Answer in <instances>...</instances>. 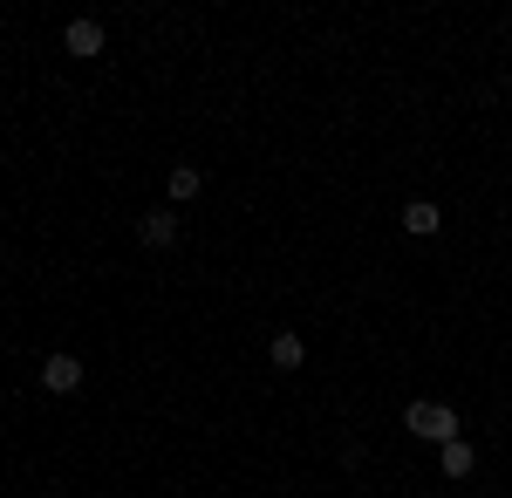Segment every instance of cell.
<instances>
[{"label": "cell", "mask_w": 512, "mask_h": 498, "mask_svg": "<svg viewBox=\"0 0 512 498\" xmlns=\"http://www.w3.org/2000/svg\"><path fill=\"white\" fill-rule=\"evenodd\" d=\"M403 423H410L417 437H431V444H451V437H465V430H458V410H451V403H437V396H417V403L403 410Z\"/></svg>", "instance_id": "cell-1"}, {"label": "cell", "mask_w": 512, "mask_h": 498, "mask_svg": "<svg viewBox=\"0 0 512 498\" xmlns=\"http://www.w3.org/2000/svg\"><path fill=\"white\" fill-rule=\"evenodd\" d=\"M41 389H48V396H76V389H82V362L69 355V348L41 355Z\"/></svg>", "instance_id": "cell-2"}, {"label": "cell", "mask_w": 512, "mask_h": 498, "mask_svg": "<svg viewBox=\"0 0 512 498\" xmlns=\"http://www.w3.org/2000/svg\"><path fill=\"white\" fill-rule=\"evenodd\" d=\"M137 246H151V253H171V246H178V212H171V205L144 212V219H137Z\"/></svg>", "instance_id": "cell-3"}, {"label": "cell", "mask_w": 512, "mask_h": 498, "mask_svg": "<svg viewBox=\"0 0 512 498\" xmlns=\"http://www.w3.org/2000/svg\"><path fill=\"white\" fill-rule=\"evenodd\" d=\"M103 21H89V14H76V21H69V28H62V48H69V55H82V62H89V55H103Z\"/></svg>", "instance_id": "cell-4"}, {"label": "cell", "mask_w": 512, "mask_h": 498, "mask_svg": "<svg viewBox=\"0 0 512 498\" xmlns=\"http://www.w3.org/2000/svg\"><path fill=\"white\" fill-rule=\"evenodd\" d=\"M267 362H274L280 376H294V369H301V362H308V342H301V335H294V328H280L274 342H267Z\"/></svg>", "instance_id": "cell-5"}, {"label": "cell", "mask_w": 512, "mask_h": 498, "mask_svg": "<svg viewBox=\"0 0 512 498\" xmlns=\"http://www.w3.org/2000/svg\"><path fill=\"white\" fill-rule=\"evenodd\" d=\"M437 471H444V478H472V471H478V451L465 444V437H451V444H437Z\"/></svg>", "instance_id": "cell-6"}, {"label": "cell", "mask_w": 512, "mask_h": 498, "mask_svg": "<svg viewBox=\"0 0 512 498\" xmlns=\"http://www.w3.org/2000/svg\"><path fill=\"white\" fill-rule=\"evenodd\" d=\"M437 226H444V212H437L431 198H410V205H403V232H410V239H431Z\"/></svg>", "instance_id": "cell-7"}, {"label": "cell", "mask_w": 512, "mask_h": 498, "mask_svg": "<svg viewBox=\"0 0 512 498\" xmlns=\"http://www.w3.org/2000/svg\"><path fill=\"white\" fill-rule=\"evenodd\" d=\"M205 192V178H198V164H171V178H164V198H178V205H192Z\"/></svg>", "instance_id": "cell-8"}]
</instances>
